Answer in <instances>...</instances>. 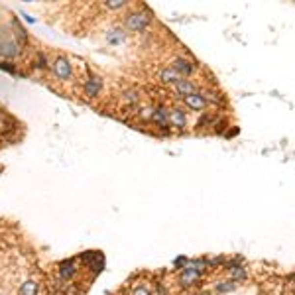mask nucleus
Returning <instances> with one entry per match:
<instances>
[{"label": "nucleus", "mask_w": 295, "mask_h": 295, "mask_svg": "<svg viewBox=\"0 0 295 295\" xmlns=\"http://www.w3.org/2000/svg\"><path fill=\"white\" fill-rule=\"evenodd\" d=\"M230 275H232V281H238V279H246V270L242 266H236L230 270Z\"/></svg>", "instance_id": "obj_15"}, {"label": "nucleus", "mask_w": 295, "mask_h": 295, "mask_svg": "<svg viewBox=\"0 0 295 295\" xmlns=\"http://www.w3.org/2000/svg\"><path fill=\"white\" fill-rule=\"evenodd\" d=\"M154 22L152 18V12L144 8V6H138L134 10H130L124 18H122V26L126 32H132V34H142L146 32V28Z\"/></svg>", "instance_id": "obj_2"}, {"label": "nucleus", "mask_w": 295, "mask_h": 295, "mask_svg": "<svg viewBox=\"0 0 295 295\" xmlns=\"http://www.w3.org/2000/svg\"><path fill=\"white\" fill-rule=\"evenodd\" d=\"M0 130H2V122H0Z\"/></svg>", "instance_id": "obj_18"}, {"label": "nucleus", "mask_w": 295, "mask_h": 295, "mask_svg": "<svg viewBox=\"0 0 295 295\" xmlns=\"http://www.w3.org/2000/svg\"><path fill=\"white\" fill-rule=\"evenodd\" d=\"M49 73L53 77L55 83H61V85H75L79 83V75H77V65L73 63V57L71 55H65V53H57L55 57L49 59Z\"/></svg>", "instance_id": "obj_1"}, {"label": "nucleus", "mask_w": 295, "mask_h": 295, "mask_svg": "<svg viewBox=\"0 0 295 295\" xmlns=\"http://www.w3.org/2000/svg\"><path fill=\"white\" fill-rule=\"evenodd\" d=\"M0 69H2V71H8V73H12V75H16L18 71L12 67V63L10 61H0Z\"/></svg>", "instance_id": "obj_16"}, {"label": "nucleus", "mask_w": 295, "mask_h": 295, "mask_svg": "<svg viewBox=\"0 0 295 295\" xmlns=\"http://www.w3.org/2000/svg\"><path fill=\"white\" fill-rule=\"evenodd\" d=\"M179 104L187 110V112H205V110H209V102L199 95V93H195V95H189V97H183L181 100H179Z\"/></svg>", "instance_id": "obj_7"}, {"label": "nucleus", "mask_w": 295, "mask_h": 295, "mask_svg": "<svg viewBox=\"0 0 295 295\" xmlns=\"http://www.w3.org/2000/svg\"><path fill=\"white\" fill-rule=\"evenodd\" d=\"M79 85H81V95L87 102H95L104 93V79L93 71H87V77Z\"/></svg>", "instance_id": "obj_3"}, {"label": "nucleus", "mask_w": 295, "mask_h": 295, "mask_svg": "<svg viewBox=\"0 0 295 295\" xmlns=\"http://www.w3.org/2000/svg\"><path fill=\"white\" fill-rule=\"evenodd\" d=\"M187 264H189V258H185V256H181L179 260H175V268H177V270H183Z\"/></svg>", "instance_id": "obj_17"}, {"label": "nucleus", "mask_w": 295, "mask_h": 295, "mask_svg": "<svg viewBox=\"0 0 295 295\" xmlns=\"http://www.w3.org/2000/svg\"><path fill=\"white\" fill-rule=\"evenodd\" d=\"M130 295H152V291H150V287H148L146 283H138V285L132 287Z\"/></svg>", "instance_id": "obj_14"}, {"label": "nucleus", "mask_w": 295, "mask_h": 295, "mask_svg": "<svg viewBox=\"0 0 295 295\" xmlns=\"http://www.w3.org/2000/svg\"><path fill=\"white\" fill-rule=\"evenodd\" d=\"M168 65H170L181 79H191V77L199 71V65H195V61H191V59L185 57V55H175Z\"/></svg>", "instance_id": "obj_6"}, {"label": "nucleus", "mask_w": 295, "mask_h": 295, "mask_svg": "<svg viewBox=\"0 0 295 295\" xmlns=\"http://www.w3.org/2000/svg\"><path fill=\"white\" fill-rule=\"evenodd\" d=\"M126 38H128V32H126V30H120V28H114V30H110V32L106 34V42H108L110 46H120V44L126 42Z\"/></svg>", "instance_id": "obj_11"}, {"label": "nucleus", "mask_w": 295, "mask_h": 295, "mask_svg": "<svg viewBox=\"0 0 295 295\" xmlns=\"http://www.w3.org/2000/svg\"><path fill=\"white\" fill-rule=\"evenodd\" d=\"M168 120H170L172 132H185V130L191 126L189 112H187L179 102L168 106Z\"/></svg>", "instance_id": "obj_4"}, {"label": "nucleus", "mask_w": 295, "mask_h": 295, "mask_svg": "<svg viewBox=\"0 0 295 295\" xmlns=\"http://www.w3.org/2000/svg\"><path fill=\"white\" fill-rule=\"evenodd\" d=\"M236 287H238V283L232 281V279H228V281H221V283L217 285V291H219V293H228V291H234Z\"/></svg>", "instance_id": "obj_13"}, {"label": "nucleus", "mask_w": 295, "mask_h": 295, "mask_svg": "<svg viewBox=\"0 0 295 295\" xmlns=\"http://www.w3.org/2000/svg\"><path fill=\"white\" fill-rule=\"evenodd\" d=\"M40 293V283L36 279H28L20 285V291L18 295H38Z\"/></svg>", "instance_id": "obj_12"}, {"label": "nucleus", "mask_w": 295, "mask_h": 295, "mask_svg": "<svg viewBox=\"0 0 295 295\" xmlns=\"http://www.w3.org/2000/svg\"><path fill=\"white\" fill-rule=\"evenodd\" d=\"M75 273H77V266H75V260H73V258L63 260V262L59 264V275H61L63 279H71Z\"/></svg>", "instance_id": "obj_10"}, {"label": "nucleus", "mask_w": 295, "mask_h": 295, "mask_svg": "<svg viewBox=\"0 0 295 295\" xmlns=\"http://www.w3.org/2000/svg\"><path fill=\"white\" fill-rule=\"evenodd\" d=\"M154 75H156V81L162 83V85H173V83H177L181 79L170 65H160Z\"/></svg>", "instance_id": "obj_9"}, {"label": "nucleus", "mask_w": 295, "mask_h": 295, "mask_svg": "<svg viewBox=\"0 0 295 295\" xmlns=\"http://www.w3.org/2000/svg\"><path fill=\"white\" fill-rule=\"evenodd\" d=\"M172 91H173V95H177L179 98H183V97H189V95L199 93V91H201V85H199L197 81H193V79H179L177 83L172 85Z\"/></svg>", "instance_id": "obj_8"}, {"label": "nucleus", "mask_w": 295, "mask_h": 295, "mask_svg": "<svg viewBox=\"0 0 295 295\" xmlns=\"http://www.w3.org/2000/svg\"><path fill=\"white\" fill-rule=\"evenodd\" d=\"M148 126H154V128H158V134L160 136H170L172 134V128H170V120H168V104H158V106H154V110H152V118H150V124Z\"/></svg>", "instance_id": "obj_5"}]
</instances>
